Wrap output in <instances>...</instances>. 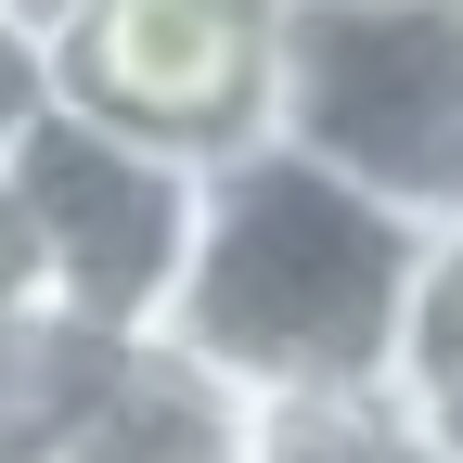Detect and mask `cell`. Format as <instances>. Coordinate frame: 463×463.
I'll return each mask as SVG.
<instances>
[{
    "label": "cell",
    "instance_id": "obj_2",
    "mask_svg": "<svg viewBox=\"0 0 463 463\" xmlns=\"http://www.w3.org/2000/svg\"><path fill=\"white\" fill-rule=\"evenodd\" d=\"M270 142L399 219L463 206V0H283Z\"/></svg>",
    "mask_w": 463,
    "mask_h": 463
},
{
    "label": "cell",
    "instance_id": "obj_7",
    "mask_svg": "<svg viewBox=\"0 0 463 463\" xmlns=\"http://www.w3.org/2000/svg\"><path fill=\"white\" fill-rule=\"evenodd\" d=\"M14 322H39V245H26L14 181H0V335H14Z\"/></svg>",
    "mask_w": 463,
    "mask_h": 463
},
{
    "label": "cell",
    "instance_id": "obj_9",
    "mask_svg": "<svg viewBox=\"0 0 463 463\" xmlns=\"http://www.w3.org/2000/svg\"><path fill=\"white\" fill-rule=\"evenodd\" d=\"M0 14H14V26H26V39H52V52H65V39H78V26H90V0H0Z\"/></svg>",
    "mask_w": 463,
    "mask_h": 463
},
{
    "label": "cell",
    "instance_id": "obj_5",
    "mask_svg": "<svg viewBox=\"0 0 463 463\" xmlns=\"http://www.w3.org/2000/svg\"><path fill=\"white\" fill-rule=\"evenodd\" d=\"M463 373V206L425 219L412 245V309H399V386H438Z\"/></svg>",
    "mask_w": 463,
    "mask_h": 463
},
{
    "label": "cell",
    "instance_id": "obj_6",
    "mask_svg": "<svg viewBox=\"0 0 463 463\" xmlns=\"http://www.w3.org/2000/svg\"><path fill=\"white\" fill-rule=\"evenodd\" d=\"M52 103V39H26L14 14H0V155L26 142V116Z\"/></svg>",
    "mask_w": 463,
    "mask_h": 463
},
{
    "label": "cell",
    "instance_id": "obj_3",
    "mask_svg": "<svg viewBox=\"0 0 463 463\" xmlns=\"http://www.w3.org/2000/svg\"><path fill=\"white\" fill-rule=\"evenodd\" d=\"M0 181H14L26 245H39V322L167 335L194 232H206V155L142 142V129H116V116L52 90L26 116V142L0 155Z\"/></svg>",
    "mask_w": 463,
    "mask_h": 463
},
{
    "label": "cell",
    "instance_id": "obj_4",
    "mask_svg": "<svg viewBox=\"0 0 463 463\" xmlns=\"http://www.w3.org/2000/svg\"><path fill=\"white\" fill-rule=\"evenodd\" d=\"M270 26L283 0H90V26L52 52V90L219 167L270 142Z\"/></svg>",
    "mask_w": 463,
    "mask_h": 463
},
{
    "label": "cell",
    "instance_id": "obj_1",
    "mask_svg": "<svg viewBox=\"0 0 463 463\" xmlns=\"http://www.w3.org/2000/svg\"><path fill=\"white\" fill-rule=\"evenodd\" d=\"M412 245H425V219L373 206L361 181L309 167L297 142H245L206 167V232H194L181 309H167V347L206 361L232 399L399 386Z\"/></svg>",
    "mask_w": 463,
    "mask_h": 463
},
{
    "label": "cell",
    "instance_id": "obj_8",
    "mask_svg": "<svg viewBox=\"0 0 463 463\" xmlns=\"http://www.w3.org/2000/svg\"><path fill=\"white\" fill-rule=\"evenodd\" d=\"M399 412H412V438H425L438 463H463V373H438V386H399Z\"/></svg>",
    "mask_w": 463,
    "mask_h": 463
}]
</instances>
